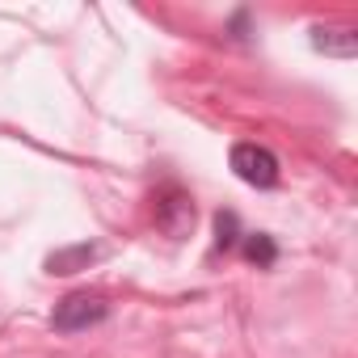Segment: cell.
<instances>
[{"label": "cell", "instance_id": "cell-1", "mask_svg": "<svg viewBox=\"0 0 358 358\" xmlns=\"http://www.w3.org/2000/svg\"><path fill=\"white\" fill-rule=\"evenodd\" d=\"M106 316H110L106 295H97V291H72V295H64V299L55 303L51 324H55L59 333H80V329L101 324Z\"/></svg>", "mask_w": 358, "mask_h": 358}, {"label": "cell", "instance_id": "cell-4", "mask_svg": "<svg viewBox=\"0 0 358 358\" xmlns=\"http://www.w3.org/2000/svg\"><path fill=\"white\" fill-rule=\"evenodd\" d=\"M312 47L320 55H333V59H354L358 55V30L354 26H316Z\"/></svg>", "mask_w": 358, "mask_h": 358}, {"label": "cell", "instance_id": "cell-6", "mask_svg": "<svg viewBox=\"0 0 358 358\" xmlns=\"http://www.w3.org/2000/svg\"><path fill=\"white\" fill-rule=\"evenodd\" d=\"M245 257L257 262V266H274L278 262V245L270 236H262V232H249L245 236Z\"/></svg>", "mask_w": 358, "mask_h": 358}, {"label": "cell", "instance_id": "cell-3", "mask_svg": "<svg viewBox=\"0 0 358 358\" xmlns=\"http://www.w3.org/2000/svg\"><path fill=\"white\" fill-rule=\"evenodd\" d=\"M156 228L164 236H173V241L190 236V228H194V199L186 190H177V186L160 190V199H156Z\"/></svg>", "mask_w": 358, "mask_h": 358}, {"label": "cell", "instance_id": "cell-5", "mask_svg": "<svg viewBox=\"0 0 358 358\" xmlns=\"http://www.w3.org/2000/svg\"><path fill=\"white\" fill-rule=\"evenodd\" d=\"M97 253H101V249H93V245H72V249L51 253V257H47V270H51V274H76V270H85Z\"/></svg>", "mask_w": 358, "mask_h": 358}, {"label": "cell", "instance_id": "cell-7", "mask_svg": "<svg viewBox=\"0 0 358 358\" xmlns=\"http://www.w3.org/2000/svg\"><path fill=\"white\" fill-rule=\"evenodd\" d=\"M215 232H220V236H215L220 249H236V241H241V236H236V232H241L236 211H220V215H215Z\"/></svg>", "mask_w": 358, "mask_h": 358}, {"label": "cell", "instance_id": "cell-2", "mask_svg": "<svg viewBox=\"0 0 358 358\" xmlns=\"http://www.w3.org/2000/svg\"><path fill=\"white\" fill-rule=\"evenodd\" d=\"M228 164H232V173L241 177L245 186H257V190H274L278 186V156L270 152V148H262V143H236L232 148V156H228Z\"/></svg>", "mask_w": 358, "mask_h": 358}]
</instances>
